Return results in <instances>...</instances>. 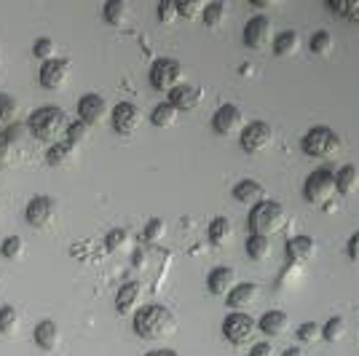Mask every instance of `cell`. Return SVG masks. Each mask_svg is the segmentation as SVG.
<instances>
[{"label":"cell","instance_id":"12","mask_svg":"<svg viewBox=\"0 0 359 356\" xmlns=\"http://www.w3.org/2000/svg\"><path fill=\"white\" fill-rule=\"evenodd\" d=\"M271 19L269 16H252L247 25H244V43L250 46L252 51H260L271 43Z\"/></svg>","mask_w":359,"mask_h":356},{"label":"cell","instance_id":"36","mask_svg":"<svg viewBox=\"0 0 359 356\" xmlns=\"http://www.w3.org/2000/svg\"><path fill=\"white\" fill-rule=\"evenodd\" d=\"M86 137H89V126H86L83 121L67 123V132H65V139H67V142H73V145H81Z\"/></svg>","mask_w":359,"mask_h":356},{"label":"cell","instance_id":"4","mask_svg":"<svg viewBox=\"0 0 359 356\" xmlns=\"http://www.w3.org/2000/svg\"><path fill=\"white\" fill-rule=\"evenodd\" d=\"M300 148L311 158H330V156H335L341 150V137L332 129H327V126H314V129L306 132Z\"/></svg>","mask_w":359,"mask_h":356},{"label":"cell","instance_id":"18","mask_svg":"<svg viewBox=\"0 0 359 356\" xmlns=\"http://www.w3.org/2000/svg\"><path fill=\"white\" fill-rule=\"evenodd\" d=\"M287 260L292 263V266H300V263H309L316 252V244L314 238L309 236H292L287 241Z\"/></svg>","mask_w":359,"mask_h":356},{"label":"cell","instance_id":"33","mask_svg":"<svg viewBox=\"0 0 359 356\" xmlns=\"http://www.w3.org/2000/svg\"><path fill=\"white\" fill-rule=\"evenodd\" d=\"M16 116V100L11 94H0V132L14 121Z\"/></svg>","mask_w":359,"mask_h":356},{"label":"cell","instance_id":"8","mask_svg":"<svg viewBox=\"0 0 359 356\" xmlns=\"http://www.w3.org/2000/svg\"><path fill=\"white\" fill-rule=\"evenodd\" d=\"M271 139H273V132L263 121H252L239 132V145L244 153H263L271 148Z\"/></svg>","mask_w":359,"mask_h":356},{"label":"cell","instance_id":"43","mask_svg":"<svg viewBox=\"0 0 359 356\" xmlns=\"http://www.w3.org/2000/svg\"><path fill=\"white\" fill-rule=\"evenodd\" d=\"M126 241H129V233H126L123 228H113V231L107 233V238H105V244H107V249H110V252L121 249Z\"/></svg>","mask_w":359,"mask_h":356},{"label":"cell","instance_id":"37","mask_svg":"<svg viewBox=\"0 0 359 356\" xmlns=\"http://www.w3.org/2000/svg\"><path fill=\"white\" fill-rule=\"evenodd\" d=\"M54 51H57V46H54V41H51V38H38V41H35V46H32V54H35L41 62L54 60Z\"/></svg>","mask_w":359,"mask_h":356},{"label":"cell","instance_id":"31","mask_svg":"<svg viewBox=\"0 0 359 356\" xmlns=\"http://www.w3.org/2000/svg\"><path fill=\"white\" fill-rule=\"evenodd\" d=\"M225 8H228L225 3H210V6H204L201 19H204V25H207L210 30H217L225 22Z\"/></svg>","mask_w":359,"mask_h":356},{"label":"cell","instance_id":"27","mask_svg":"<svg viewBox=\"0 0 359 356\" xmlns=\"http://www.w3.org/2000/svg\"><path fill=\"white\" fill-rule=\"evenodd\" d=\"M102 16H105L107 25L121 27V25H126V16H129V3H126V0H107Z\"/></svg>","mask_w":359,"mask_h":356},{"label":"cell","instance_id":"5","mask_svg":"<svg viewBox=\"0 0 359 356\" xmlns=\"http://www.w3.org/2000/svg\"><path fill=\"white\" fill-rule=\"evenodd\" d=\"M338 193L335 191V172L330 169H316L306 177V185H303V198L314 207H325L327 201H332V196Z\"/></svg>","mask_w":359,"mask_h":356},{"label":"cell","instance_id":"19","mask_svg":"<svg viewBox=\"0 0 359 356\" xmlns=\"http://www.w3.org/2000/svg\"><path fill=\"white\" fill-rule=\"evenodd\" d=\"M32 338H35V345H38L41 351H54V348L60 345L62 335H60V327L54 324L51 319H43L41 324L35 327V335H32Z\"/></svg>","mask_w":359,"mask_h":356},{"label":"cell","instance_id":"1","mask_svg":"<svg viewBox=\"0 0 359 356\" xmlns=\"http://www.w3.org/2000/svg\"><path fill=\"white\" fill-rule=\"evenodd\" d=\"M177 329V319L175 313L169 311L166 306H145V308H137L135 313V332L145 341H158V338H166Z\"/></svg>","mask_w":359,"mask_h":356},{"label":"cell","instance_id":"3","mask_svg":"<svg viewBox=\"0 0 359 356\" xmlns=\"http://www.w3.org/2000/svg\"><path fill=\"white\" fill-rule=\"evenodd\" d=\"M287 223V212L279 201H260L257 207L250 212V231L252 236L271 238L273 233H279Z\"/></svg>","mask_w":359,"mask_h":356},{"label":"cell","instance_id":"25","mask_svg":"<svg viewBox=\"0 0 359 356\" xmlns=\"http://www.w3.org/2000/svg\"><path fill=\"white\" fill-rule=\"evenodd\" d=\"M287 313L282 311H269L263 319H260V329L269 335V338H279V335H285L287 332Z\"/></svg>","mask_w":359,"mask_h":356},{"label":"cell","instance_id":"21","mask_svg":"<svg viewBox=\"0 0 359 356\" xmlns=\"http://www.w3.org/2000/svg\"><path fill=\"white\" fill-rule=\"evenodd\" d=\"M359 188V169L354 163H346L335 172V191L341 196H351Z\"/></svg>","mask_w":359,"mask_h":356},{"label":"cell","instance_id":"30","mask_svg":"<svg viewBox=\"0 0 359 356\" xmlns=\"http://www.w3.org/2000/svg\"><path fill=\"white\" fill-rule=\"evenodd\" d=\"M325 6L332 14H341L351 22H359V0H327Z\"/></svg>","mask_w":359,"mask_h":356},{"label":"cell","instance_id":"45","mask_svg":"<svg viewBox=\"0 0 359 356\" xmlns=\"http://www.w3.org/2000/svg\"><path fill=\"white\" fill-rule=\"evenodd\" d=\"M346 254H348L351 260H357V263H359V233H354V236L348 238V247H346Z\"/></svg>","mask_w":359,"mask_h":356},{"label":"cell","instance_id":"20","mask_svg":"<svg viewBox=\"0 0 359 356\" xmlns=\"http://www.w3.org/2000/svg\"><path fill=\"white\" fill-rule=\"evenodd\" d=\"M140 297H142V287L137 282H126L123 287L118 289V295H116V308L118 313H132L137 311V303H140Z\"/></svg>","mask_w":359,"mask_h":356},{"label":"cell","instance_id":"15","mask_svg":"<svg viewBox=\"0 0 359 356\" xmlns=\"http://www.w3.org/2000/svg\"><path fill=\"white\" fill-rule=\"evenodd\" d=\"M260 297V287L252 282L236 284L231 292H228V308H233V313H244V308H252Z\"/></svg>","mask_w":359,"mask_h":356},{"label":"cell","instance_id":"28","mask_svg":"<svg viewBox=\"0 0 359 356\" xmlns=\"http://www.w3.org/2000/svg\"><path fill=\"white\" fill-rule=\"evenodd\" d=\"M177 110L172 107L169 102H161L153 107V113H150V123L153 126H158V129H169V126H175L177 123Z\"/></svg>","mask_w":359,"mask_h":356},{"label":"cell","instance_id":"34","mask_svg":"<svg viewBox=\"0 0 359 356\" xmlns=\"http://www.w3.org/2000/svg\"><path fill=\"white\" fill-rule=\"evenodd\" d=\"M25 252V241L19 236H8L3 238V244H0V254L6 257V260H16V257H22Z\"/></svg>","mask_w":359,"mask_h":356},{"label":"cell","instance_id":"40","mask_svg":"<svg viewBox=\"0 0 359 356\" xmlns=\"http://www.w3.org/2000/svg\"><path fill=\"white\" fill-rule=\"evenodd\" d=\"M298 338L303 343H316L322 338V327L316 324V322H303L298 329Z\"/></svg>","mask_w":359,"mask_h":356},{"label":"cell","instance_id":"29","mask_svg":"<svg viewBox=\"0 0 359 356\" xmlns=\"http://www.w3.org/2000/svg\"><path fill=\"white\" fill-rule=\"evenodd\" d=\"M247 254L252 257L255 263H263L271 257V241L263 236H250L247 238Z\"/></svg>","mask_w":359,"mask_h":356},{"label":"cell","instance_id":"46","mask_svg":"<svg viewBox=\"0 0 359 356\" xmlns=\"http://www.w3.org/2000/svg\"><path fill=\"white\" fill-rule=\"evenodd\" d=\"M250 356H273V345L271 343H257L250 351Z\"/></svg>","mask_w":359,"mask_h":356},{"label":"cell","instance_id":"35","mask_svg":"<svg viewBox=\"0 0 359 356\" xmlns=\"http://www.w3.org/2000/svg\"><path fill=\"white\" fill-rule=\"evenodd\" d=\"M19 324V311H16L14 306H3L0 308V332H6V335H11Z\"/></svg>","mask_w":359,"mask_h":356},{"label":"cell","instance_id":"16","mask_svg":"<svg viewBox=\"0 0 359 356\" xmlns=\"http://www.w3.org/2000/svg\"><path fill=\"white\" fill-rule=\"evenodd\" d=\"M201 91L194 89V86H185V83H180L177 89L169 91V100L166 102L172 104L177 113H188V110H196L198 104H201Z\"/></svg>","mask_w":359,"mask_h":356},{"label":"cell","instance_id":"39","mask_svg":"<svg viewBox=\"0 0 359 356\" xmlns=\"http://www.w3.org/2000/svg\"><path fill=\"white\" fill-rule=\"evenodd\" d=\"M330 48H332V38H330V32H316L314 38H311V51H314L316 57L330 54Z\"/></svg>","mask_w":359,"mask_h":356},{"label":"cell","instance_id":"47","mask_svg":"<svg viewBox=\"0 0 359 356\" xmlns=\"http://www.w3.org/2000/svg\"><path fill=\"white\" fill-rule=\"evenodd\" d=\"M145 356H180L175 348H156V351H148Z\"/></svg>","mask_w":359,"mask_h":356},{"label":"cell","instance_id":"9","mask_svg":"<svg viewBox=\"0 0 359 356\" xmlns=\"http://www.w3.org/2000/svg\"><path fill=\"white\" fill-rule=\"evenodd\" d=\"M113 129L116 134L121 137H129V134H135L140 129V121H142V113H140V107L132 102H118L113 107Z\"/></svg>","mask_w":359,"mask_h":356},{"label":"cell","instance_id":"48","mask_svg":"<svg viewBox=\"0 0 359 356\" xmlns=\"http://www.w3.org/2000/svg\"><path fill=\"white\" fill-rule=\"evenodd\" d=\"M282 356H303V351H300V348H287Z\"/></svg>","mask_w":359,"mask_h":356},{"label":"cell","instance_id":"6","mask_svg":"<svg viewBox=\"0 0 359 356\" xmlns=\"http://www.w3.org/2000/svg\"><path fill=\"white\" fill-rule=\"evenodd\" d=\"M182 81V67L177 60H156L150 64V86L156 91H169L177 89Z\"/></svg>","mask_w":359,"mask_h":356},{"label":"cell","instance_id":"23","mask_svg":"<svg viewBox=\"0 0 359 356\" xmlns=\"http://www.w3.org/2000/svg\"><path fill=\"white\" fill-rule=\"evenodd\" d=\"M75 150H78V145L67 142V139H60V142H54V145L48 148L46 161H48V166H65V163L75 156Z\"/></svg>","mask_w":359,"mask_h":356},{"label":"cell","instance_id":"32","mask_svg":"<svg viewBox=\"0 0 359 356\" xmlns=\"http://www.w3.org/2000/svg\"><path fill=\"white\" fill-rule=\"evenodd\" d=\"M344 335H346V322L341 319V316L330 319L327 324L322 327V338H325V341H330V343L344 341Z\"/></svg>","mask_w":359,"mask_h":356},{"label":"cell","instance_id":"38","mask_svg":"<svg viewBox=\"0 0 359 356\" xmlns=\"http://www.w3.org/2000/svg\"><path fill=\"white\" fill-rule=\"evenodd\" d=\"M201 14H204V6L198 0H180L177 3V16H182V19H196Z\"/></svg>","mask_w":359,"mask_h":356},{"label":"cell","instance_id":"49","mask_svg":"<svg viewBox=\"0 0 359 356\" xmlns=\"http://www.w3.org/2000/svg\"><path fill=\"white\" fill-rule=\"evenodd\" d=\"M0 60H3V51H0Z\"/></svg>","mask_w":359,"mask_h":356},{"label":"cell","instance_id":"17","mask_svg":"<svg viewBox=\"0 0 359 356\" xmlns=\"http://www.w3.org/2000/svg\"><path fill=\"white\" fill-rule=\"evenodd\" d=\"M239 284V276H236V271L228 266H220L215 268L210 273V279H207V287H210L212 295H220V297H228V292L233 289Z\"/></svg>","mask_w":359,"mask_h":356},{"label":"cell","instance_id":"14","mask_svg":"<svg viewBox=\"0 0 359 356\" xmlns=\"http://www.w3.org/2000/svg\"><path fill=\"white\" fill-rule=\"evenodd\" d=\"M78 116L83 121L86 126H91V123H100V121L107 116V104L105 100L100 97V94H83L81 100H78Z\"/></svg>","mask_w":359,"mask_h":356},{"label":"cell","instance_id":"10","mask_svg":"<svg viewBox=\"0 0 359 356\" xmlns=\"http://www.w3.org/2000/svg\"><path fill=\"white\" fill-rule=\"evenodd\" d=\"M212 129L223 137H231V134H239L244 129V116L236 104H223L217 107V113L212 116Z\"/></svg>","mask_w":359,"mask_h":356},{"label":"cell","instance_id":"42","mask_svg":"<svg viewBox=\"0 0 359 356\" xmlns=\"http://www.w3.org/2000/svg\"><path fill=\"white\" fill-rule=\"evenodd\" d=\"M164 233H166V223L158 220V217H153V220L145 225V241H161Z\"/></svg>","mask_w":359,"mask_h":356},{"label":"cell","instance_id":"41","mask_svg":"<svg viewBox=\"0 0 359 356\" xmlns=\"http://www.w3.org/2000/svg\"><path fill=\"white\" fill-rule=\"evenodd\" d=\"M177 19V3L175 0H161L158 3V22L161 25H172Z\"/></svg>","mask_w":359,"mask_h":356},{"label":"cell","instance_id":"24","mask_svg":"<svg viewBox=\"0 0 359 356\" xmlns=\"http://www.w3.org/2000/svg\"><path fill=\"white\" fill-rule=\"evenodd\" d=\"M233 238V225L228 217H215L210 223V244L215 247H225Z\"/></svg>","mask_w":359,"mask_h":356},{"label":"cell","instance_id":"26","mask_svg":"<svg viewBox=\"0 0 359 356\" xmlns=\"http://www.w3.org/2000/svg\"><path fill=\"white\" fill-rule=\"evenodd\" d=\"M300 48V35L295 30H287L273 38V54L276 57H292Z\"/></svg>","mask_w":359,"mask_h":356},{"label":"cell","instance_id":"13","mask_svg":"<svg viewBox=\"0 0 359 356\" xmlns=\"http://www.w3.org/2000/svg\"><path fill=\"white\" fill-rule=\"evenodd\" d=\"M67 70H70V64L67 60H48L41 64V75H38V81H41V86L43 89H62L65 86V81H67Z\"/></svg>","mask_w":359,"mask_h":356},{"label":"cell","instance_id":"44","mask_svg":"<svg viewBox=\"0 0 359 356\" xmlns=\"http://www.w3.org/2000/svg\"><path fill=\"white\" fill-rule=\"evenodd\" d=\"M11 158V137L0 132V166H6Z\"/></svg>","mask_w":359,"mask_h":356},{"label":"cell","instance_id":"22","mask_svg":"<svg viewBox=\"0 0 359 356\" xmlns=\"http://www.w3.org/2000/svg\"><path fill=\"white\" fill-rule=\"evenodd\" d=\"M233 198L239 204H252V207H257L266 198V191H263V185H257L252 179H241L239 185L233 188Z\"/></svg>","mask_w":359,"mask_h":356},{"label":"cell","instance_id":"7","mask_svg":"<svg viewBox=\"0 0 359 356\" xmlns=\"http://www.w3.org/2000/svg\"><path fill=\"white\" fill-rule=\"evenodd\" d=\"M255 327H257V322L250 313H231L223 322V335L231 345H244V343L252 341V335L257 332Z\"/></svg>","mask_w":359,"mask_h":356},{"label":"cell","instance_id":"2","mask_svg":"<svg viewBox=\"0 0 359 356\" xmlns=\"http://www.w3.org/2000/svg\"><path fill=\"white\" fill-rule=\"evenodd\" d=\"M30 132L35 139L51 142V145L65 139V132H67V116H65V110L57 107V104L38 107L30 116Z\"/></svg>","mask_w":359,"mask_h":356},{"label":"cell","instance_id":"11","mask_svg":"<svg viewBox=\"0 0 359 356\" xmlns=\"http://www.w3.org/2000/svg\"><path fill=\"white\" fill-rule=\"evenodd\" d=\"M57 214V204L51 196H35L27 209H25V220L32 225V228H46V225L54 220Z\"/></svg>","mask_w":359,"mask_h":356}]
</instances>
